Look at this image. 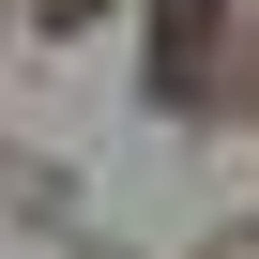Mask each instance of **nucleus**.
<instances>
[{"label":"nucleus","mask_w":259,"mask_h":259,"mask_svg":"<svg viewBox=\"0 0 259 259\" xmlns=\"http://www.w3.org/2000/svg\"><path fill=\"white\" fill-rule=\"evenodd\" d=\"M198 31H213V0H168V61H198Z\"/></svg>","instance_id":"1"}]
</instances>
